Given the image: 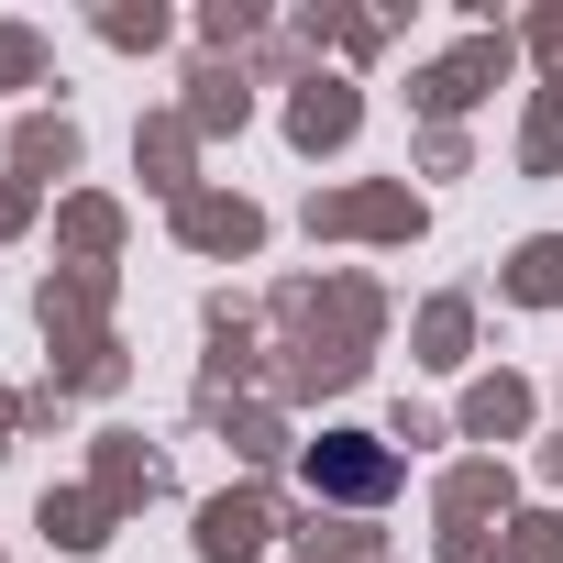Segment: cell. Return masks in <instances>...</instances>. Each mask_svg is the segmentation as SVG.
I'll return each mask as SVG.
<instances>
[{"label":"cell","instance_id":"obj_1","mask_svg":"<svg viewBox=\"0 0 563 563\" xmlns=\"http://www.w3.org/2000/svg\"><path fill=\"white\" fill-rule=\"evenodd\" d=\"M310 486H343V497H376V486H387V453H310Z\"/></svg>","mask_w":563,"mask_h":563}]
</instances>
